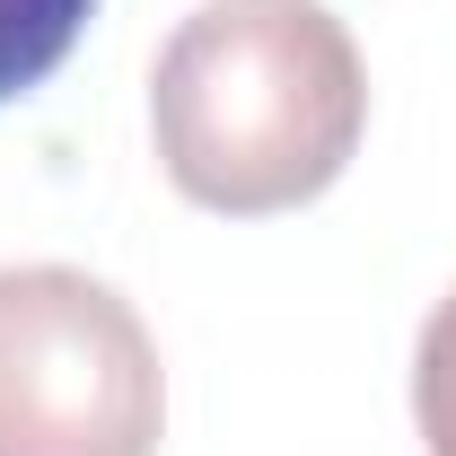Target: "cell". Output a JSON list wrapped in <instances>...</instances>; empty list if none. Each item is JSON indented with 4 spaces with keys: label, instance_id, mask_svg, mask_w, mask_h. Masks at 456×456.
I'll use <instances>...</instances> for the list:
<instances>
[{
    "label": "cell",
    "instance_id": "7a4b0ae2",
    "mask_svg": "<svg viewBox=\"0 0 456 456\" xmlns=\"http://www.w3.org/2000/svg\"><path fill=\"white\" fill-rule=\"evenodd\" d=\"M167 369L132 298L70 264L0 273V456H159Z\"/></svg>",
    "mask_w": 456,
    "mask_h": 456
},
{
    "label": "cell",
    "instance_id": "277c9868",
    "mask_svg": "<svg viewBox=\"0 0 456 456\" xmlns=\"http://www.w3.org/2000/svg\"><path fill=\"white\" fill-rule=\"evenodd\" d=\"M412 421L430 456H456V289L430 307L421 351H412Z\"/></svg>",
    "mask_w": 456,
    "mask_h": 456
},
{
    "label": "cell",
    "instance_id": "3957f363",
    "mask_svg": "<svg viewBox=\"0 0 456 456\" xmlns=\"http://www.w3.org/2000/svg\"><path fill=\"white\" fill-rule=\"evenodd\" d=\"M88 18H97V0H0V106L45 88L70 61V45L88 36Z\"/></svg>",
    "mask_w": 456,
    "mask_h": 456
},
{
    "label": "cell",
    "instance_id": "6da1fadb",
    "mask_svg": "<svg viewBox=\"0 0 456 456\" xmlns=\"http://www.w3.org/2000/svg\"><path fill=\"white\" fill-rule=\"evenodd\" d=\"M369 132V70L325 0H202L150 70V141L184 202L273 220L316 202Z\"/></svg>",
    "mask_w": 456,
    "mask_h": 456
}]
</instances>
